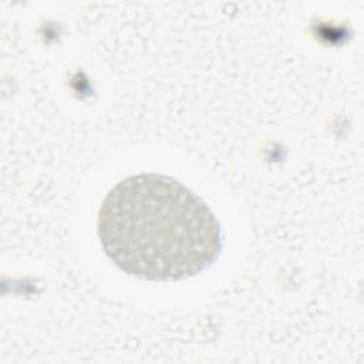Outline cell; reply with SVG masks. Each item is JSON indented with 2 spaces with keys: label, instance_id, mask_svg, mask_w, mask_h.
<instances>
[{
  "label": "cell",
  "instance_id": "obj_1",
  "mask_svg": "<svg viewBox=\"0 0 364 364\" xmlns=\"http://www.w3.org/2000/svg\"><path fill=\"white\" fill-rule=\"evenodd\" d=\"M104 253L122 272L154 282L183 280L222 252V229L209 206L175 178L131 175L104 198L98 212Z\"/></svg>",
  "mask_w": 364,
  "mask_h": 364
}]
</instances>
